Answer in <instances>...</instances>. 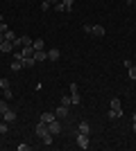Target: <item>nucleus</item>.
I'll return each mask as SVG.
<instances>
[{"mask_svg":"<svg viewBox=\"0 0 136 151\" xmlns=\"http://www.w3.org/2000/svg\"><path fill=\"white\" fill-rule=\"evenodd\" d=\"M48 2H50V5H57V2H59V0H48Z\"/></svg>","mask_w":136,"mask_h":151,"instance_id":"nucleus-30","label":"nucleus"},{"mask_svg":"<svg viewBox=\"0 0 136 151\" xmlns=\"http://www.w3.org/2000/svg\"><path fill=\"white\" fill-rule=\"evenodd\" d=\"M61 2H64V7L68 9V12H71V9H73V5H75V0H61Z\"/></svg>","mask_w":136,"mask_h":151,"instance_id":"nucleus-21","label":"nucleus"},{"mask_svg":"<svg viewBox=\"0 0 136 151\" xmlns=\"http://www.w3.org/2000/svg\"><path fill=\"white\" fill-rule=\"evenodd\" d=\"M77 133H86V135H89L91 133V124L89 122H79L77 124Z\"/></svg>","mask_w":136,"mask_h":151,"instance_id":"nucleus-9","label":"nucleus"},{"mask_svg":"<svg viewBox=\"0 0 136 151\" xmlns=\"http://www.w3.org/2000/svg\"><path fill=\"white\" fill-rule=\"evenodd\" d=\"M77 147H79V149H89V147H91L86 133H77Z\"/></svg>","mask_w":136,"mask_h":151,"instance_id":"nucleus-3","label":"nucleus"},{"mask_svg":"<svg viewBox=\"0 0 136 151\" xmlns=\"http://www.w3.org/2000/svg\"><path fill=\"white\" fill-rule=\"evenodd\" d=\"M7 131H9V124H7V122L2 120V122H0V135H5Z\"/></svg>","mask_w":136,"mask_h":151,"instance_id":"nucleus-18","label":"nucleus"},{"mask_svg":"<svg viewBox=\"0 0 136 151\" xmlns=\"http://www.w3.org/2000/svg\"><path fill=\"white\" fill-rule=\"evenodd\" d=\"M48 131H50L52 135H59V133H61V120H59V117H57V120H52L50 124H48Z\"/></svg>","mask_w":136,"mask_h":151,"instance_id":"nucleus-1","label":"nucleus"},{"mask_svg":"<svg viewBox=\"0 0 136 151\" xmlns=\"http://www.w3.org/2000/svg\"><path fill=\"white\" fill-rule=\"evenodd\" d=\"M32 36H20L16 43H14V47H32Z\"/></svg>","mask_w":136,"mask_h":151,"instance_id":"nucleus-2","label":"nucleus"},{"mask_svg":"<svg viewBox=\"0 0 136 151\" xmlns=\"http://www.w3.org/2000/svg\"><path fill=\"white\" fill-rule=\"evenodd\" d=\"M34 63H36V61H34V57H25V59H23V68H32Z\"/></svg>","mask_w":136,"mask_h":151,"instance_id":"nucleus-16","label":"nucleus"},{"mask_svg":"<svg viewBox=\"0 0 136 151\" xmlns=\"http://www.w3.org/2000/svg\"><path fill=\"white\" fill-rule=\"evenodd\" d=\"M7 29H9V27H7V23H5V20H2V23H0V32H2V34H5Z\"/></svg>","mask_w":136,"mask_h":151,"instance_id":"nucleus-28","label":"nucleus"},{"mask_svg":"<svg viewBox=\"0 0 136 151\" xmlns=\"http://www.w3.org/2000/svg\"><path fill=\"white\" fill-rule=\"evenodd\" d=\"M55 12H59V14H61V12H66V7H64V2H61V0H59L57 5H55Z\"/></svg>","mask_w":136,"mask_h":151,"instance_id":"nucleus-22","label":"nucleus"},{"mask_svg":"<svg viewBox=\"0 0 136 151\" xmlns=\"http://www.w3.org/2000/svg\"><path fill=\"white\" fill-rule=\"evenodd\" d=\"M52 120H57V115L52 113V111H50V113H48V111H45V113H41V122H45V124H50Z\"/></svg>","mask_w":136,"mask_h":151,"instance_id":"nucleus-7","label":"nucleus"},{"mask_svg":"<svg viewBox=\"0 0 136 151\" xmlns=\"http://www.w3.org/2000/svg\"><path fill=\"white\" fill-rule=\"evenodd\" d=\"M48 124H45V122H39V124H36V138H43V135H48Z\"/></svg>","mask_w":136,"mask_h":151,"instance_id":"nucleus-4","label":"nucleus"},{"mask_svg":"<svg viewBox=\"0 0 136 151\" xmlns=\"http://www.w3.org/2000/svg\"><path fill=\"white\" fill-rule=\"evenodd\" d=\"M91 34L93 36H104V25H93L91 27Z\"/></svg>","mask_w":136,"mask_h":151,"instance_id":"nucleus-11","label":"nucleus"},{"mask_svg":"<svg viewBox=\"0 0 136 151\" xmlns=\"http://www.w3.org/2000/svg\"><path fill=\"white\" fill-rule=\"evenodd\" d=\"M68 90H71V95H73V93H79V88H77V83H75V81L68 86Z\"/></svg>","mask_w":136,"mask_h":151,"instance_id":"nucleus-27","label":"nucleus"},{"mask_svg":"<svg viewBox=\"0 0 136 151\" xmlns=\"http://www.w3.org/2000/svg\"><path fill=\"white\" fill-rule=\"evenodd\" d=\"M32 47H34V52H39V50H43V47H45V41H43V38H34V43H32Z\"/></svg>","mask_w":136,"mask_h":151,"instance_id":"nucleus-13","label":"nucleus"},{"mask_svg":"<svg viewBox=\"0 0 136 151\" xmlns=\"http://www.w3.org/2000/svg\"><path fill=\"white\" fill-rule=\"evenodd\" d=\"M2 120H5L7 124H12V122L16 120V111H12V108H9V111H5V113H2Z\"/></svg>","mask_w":136,"mask_h":151,"instance_id":"nucleus-5","label":"nucleus"},{"mask_svg":"<svg viewBox=\"0 0 136 151\" xmlns=\"http://www.w3.org/2000/svg\"><path fill=\"white\" fill-rule=\"evenodd\" d=\"M55 115H57L59 120H66V117H68V106H64V104H61V106L55 111Z\"/></svg>","mask_w":136,"mask_h":151,"instance_id":"nucleus-6","label":"nucleus"},{"mask_svg":"<svg viewBox=\"0 0 136 151\" xmlns=\"http://www.w3.org/2000/svg\"><path fill=\"white\" fill-rule=\"evenodd\" d=\"M125 2H129V5H132V2H134V0H125Z\"/></svg>","mask_w":136,"mask_h":151,"instance_id":"nucleus-32","label":"nucleus"},{"mask_svg":"<svg viewBox=\"0 0 136 151\" xmlns=\"http://www.w3.org/2000/svg\"><path fill=\"white\" fill-rule=\"evenodd\" d=\"M134 133H136V120H134Z\"/></svg>","mask_w":136,"mask_h":151,"instance_id":"nucleus-31","label":"nucleus"},{"mask_svg":"<svg viewBox=\"0 0 136 151\" xmlns=\"http://www.w3.org/2000/svg\"><path fill=\"white\" fill-rule=\"evenodd\" d=\"M45 59H48V52H45V50H39V52H34V61H36V63L45 61Z\"/></svg>","mask_w":136,"mask_h":151,"instance_id":"nucleus-12","label":"nucleus"},{"mask_svg":"<svg viewBox=\"0 0 136 151\" xmlns=\"http://www.w3.org/2000/svg\"><path fill=\"white\" fill-rule=\"evenodd\" d=\"M71 99H73V104H82V95H79V93H73Z\"/></svg>","mask_w":136,"mask_h":151,"instance_id":"nucleus-19","label":"nucleus"},{"mask_svg":"<svg viewBox=\"0 0 136 151\" xmlns=\"http://www.w3.org/2000/svg\"><path fill=\"white\" fill-rule=\"evenodd\" d=\"M127 70H129V79L136 81V65H132V68H127Z\"/></svg>","mask_w":136,"mask_h":151,"instance_id":"nucleus-26","label":"nucleus"},{"mask_svg":"<svg viewBox=\"0 0 136 151\" xmlns=\"http://www.w3.org/2000/svg\"><path fill=\"white\" fill-rule=\"evenodd\" d=\"M5 111H9V104H7V99L0 101V113H5Z\"/></svg>","mask_w":136,"mask_h":151,"instance_id":"nucleus-20","label":"nucleus"},{"mask_svg":"<svg viewBox=\"0 0 136 151\" xmlns=\"http://www.w3.org/2000/svg\"><path fill=\"white\" fill-rule=\"evenodd\" d=\"M5 38H7V41H12V43H16V41H18V38H16V34H14L12 29H7V32H5Z\"/></svg>","mask_w":136,"mask_h":151,"instance_id":"nucleus-17","label":"nucleus"},{"mask_svg":"<svg viewBox=\"0 0 136 151\" xmlns=\"http://www.w3.org/2000/svg\"><path fill=\"white\" fill-rule=\"evenodd\" d=\"M123 117V108H111L109 111V120H120Z\"/></svg>","mask_w":136,"mask_h":151,"instance_id":"nucleus-8","label":"nucleus"},{"mask_svg":"<svg viewBox=\"0 0 136 151\" xmlns=\"http://www.w3.org/2000/svg\"><path fill=\"white\" fill-rule=\"evenodd\" d=\"M2 41H5V34H2V32H0V43H2Z\"/></svg>","mask_w":136,"mask_h":151,"instance_id":"nucleus-29","label":"nucleus"},{"mask_svg":"<svg viewBox=\"0 0 136 151\" xmlns=\"http://www.w3.org/2000/svg\"><path fill=\"white\" fill-rule=\"evenodd\" d=\"M12 50H14V43H12V41H7V38H5V41L0 43V52H12Z\"/></svg>","mask_w":136,"mask_h":151,"instance_id":"nucleus-10","label":"nucleus"},{"mask_svg":"<svg viewBox=\"0 0 136 151\" xmlns=\"http://www.w3.org/2000/svg\"><path fill=\"white\" fill-rule=\"evenodd\" d=\"M134 7H136V0H134Z\"/></svg>","mask_w":136,"mask_h":151,"instance_id":"nucleus-34","label":"nucleus"},{"mask_svg":"<svg viewBox=\"0 0 136 151\" xmlns=\"http://www.w3.org/2000/svg\"><path fill=\"white\" fill-rule=\"evenodd\" d=\"M61 104H64V106H71V104H73V99L68 97V95H64V97H61Z\"/></svg>","mask_w":136,"mask_h":151,"instance_id":"nucleus-24","label":"nucleus"},{"mask_svg":"<svg viewBox=\"0 0 136 151\" xmlns=\"http://www.w3.org/2000/svg\"><path fill=\"white\" fill-rule=\"evenodd\" d=\"M2 20H5V18H2V14H0V23H2Z\"/></svg>","mask_w":136,"mask_h":151,"instance_id":"nucleus-33","label":"nucleus"},{"mask_svg":"<svg viewBox=\"0 0 136 151\" xmlns=\"http://www.w3.org/2000/svg\"><path fill=\"white\" fill-rule=\"evenodd\" d=\"M59 57H61V52H59V50H57V47H52V50H50V52H48V59H50V61H57V59H59Z\"/></svg>","mask_w":136,"mask_h":151,"instance_id":"nucleus-14","label":"nucleus"},{"mask_svg":"<svg viewBox=\"0 0 136 151\" xmlns=\"http://www.w3.org/2000/svg\"><path fill=\"white\" fill-rule=\"evenodd\" d=\"M12 70H14V72L23 70V59H14V61H12Z\"/></svg>","mask_w":136,"mask_h":151,"instance_id":"nucleus-15","label":"nucleus"},{"mask_svg":"<svg viewBox=\"0 0 136 151\" xmlns=\"http://www.w3.org/2000/svg\"><path fill=\"white\" fill-rule=\"evenodd\" d=\"M111 108H120V99H118V97H113V99H111V104H109Z\"/></svg>","mask_w":136,"mask_h":151,"instance_id":"nucleus-25","label":"nucleus"},{"mask_svg":"<svg viewBox=\"0 0 136 151\" xmlns=\"http://www.w3.org/2000/svg\"><path fill=\"white\" fill-rule=\"evenodd\" d=\"M0 88H2V90H9V79H0Z\"/></svg>","mask_w":136,"mask_h":151,"instance_id":"nucleus-23","label":"nucleus"}]
</instances>
